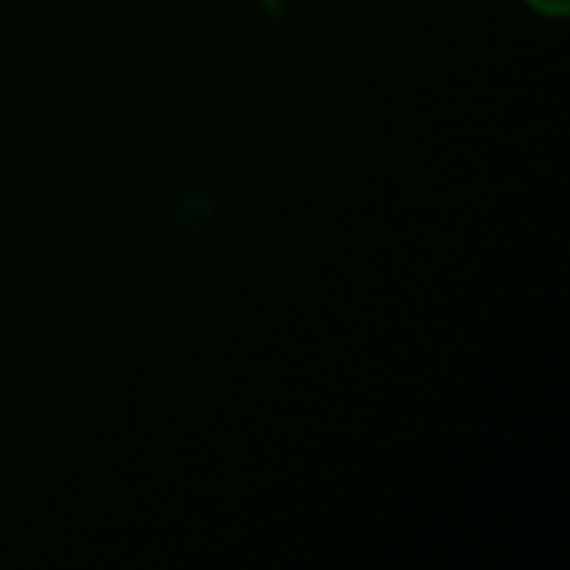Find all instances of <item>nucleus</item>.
Segmentation results:
<instances>
[{
  "instance_id": "obj_1",
  "label": "nucleus",
  "mask_w": 570,
  "mask_h": 570,
  "mask_svg": "<svg viewBox=\"0 0 570 570\" xmlns=\"http://www.w3.org/2000/svg\"><path fill=\"white\" fill-rule=\"evenodd\" d=\"M538 13H548V17H564L570 10V0H528Z\"/></svg>"
}]
</instances>
